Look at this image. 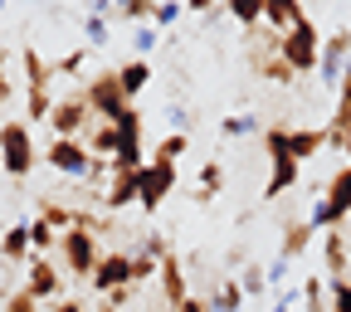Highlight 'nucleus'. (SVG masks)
Masks as SVG:
<instances>
[{
    "mask_svg": "<svg viewBox=\"0 0 351 312\" xmlns=\"http://www.w3.org/2000/svg\"><path fill=\"white\" fill-rule=\"evenodd\" d=\"M25 64V122H49L54 112V64H44L34 44L20 49Z\"/></svg>",
    "mask_w": 351,
    "mask_h": 312,
    "instance_id": "obj_1",
    "label": "nucleus"
},
{
    "mask_svg": "<svg viewBox=\"0 0 351 312\" xmlns=\"http://www.w3.org/2000/svg\"><path fill=\"white\" fill-rule=\"evenodd\" d=\"M263 152H269V181H263V200H278L298 186L302 166L288 152V127H263Z\"/></svg>",
    "mask_w": 351,
    "mask_h": 312,
    "instance_id": "obj_2",
    "label": "nucleus"
},
{
    "mask_svg": "<svg viewBox=\"0 0 351 312\" xmlns=\"http://www.w3.org/2000/svg\"><path fill=\"white\" fill-rule=\"evenodd\" d=\"M39 152H34V137H29V122L25 117H10L0 122V171L15 176V181H25V176L34 171Z\"/></svg>",
    "mask_w": 351,
    "mask_h": 312,
    "instance_id": "obj_3",
    "label": "nucleus"
},
{
    "mask_svg": "<svg viewBox=\"0 0 351 312\" xmlns=\"http://www.w3.org/2000/svg\"><path fill=\"white\" fill-rule=\"evenodd\" d=\"M83 103H88V112H93V122H117L132 103H127V93H122V83H117V69H103V73H88L83 78Z\"/></svg>",
    "mask_w": 351,
    "mask_h": 312,
    "instance_id": "obj_4",
    "label": "nucleus"
},
{
    "mask_svg": "<svg viewBox=\"0 0 351 312\" xmlns=\"http://www.w3.org/2000/svg\"><path fill=\"white\" fill-rule=\"evenodd\" d=\"M341 219H351V166H341L332 181H327V191L313 200L307 225H313V230H337Z\"/></svg>",
    "mask_w": 351,
    "mask_h": 312,
    "instance_id": "obj_5",
    "label": "nucleus"
},
{
    "mask_svg": "<svg viewBox=\"0 0 351 312\" xmlns=\"http://www.w3.org/2000/svg\"><path fill=\"white\" fill-rule=\"evenodd\" d=\"M98 235L88 230V225H73V230H64L59 235V263L73 274V278H93V269H98Z\"/></svg>",
    "mask_w": 351,
    "mask_h": 312,
    "instance_id": "obj_6",
    "label": "nucleus"
},
{
    "mask_svg": "<svg viewBox=\"0 0 351 312\" xmlns=\"http://www.w3.org/2000/svg\"><path fill=\"white\" fill-rule=\"evenodd\" d=\"M278 54H283V64H288L293 73H317V54H322V34H317V25L302 20L298 29L278 34Z\"/></svg>",
    "mask_w": 351,
    "mask_h": 312,
    "instance_id": "obj_7",
    "label": "nucleus"
},
{
    "mask_svg": "<svg viewBox=\"0 0 351 312\" xmlns=\"http://www.w3.org/2000/svg\"><path fill=\"white\" fill-rule=\"evenodd\" d=\"M171 191H176V166H171V161H147L142 176H137V205H142L147 215H156Z\"/></svg>",
    "mask_w": 351,
    "mask_h": 312,
    "instance_id": "obj_8",
    "label": "nucleus"
},
{
    "mask_svg": "<svg viewBox=\"0 0 351 312\" xmlns=\"http://www.w3.org/2000/svg\"><path fill=\"white\" fill-rule=\"evenodd\" d=\"M49 127L59 142H78V132L93 127V112H88L83 93H69V98H54V112H49Z\"/></svg>",
    "mask_w": 351,
    "mask_h": 312,
    "instance_id": "obj_9",
    "label": "nucleus"
},
{
    "mask_svg": "<svg viewBox=\"0 0 351 312\" xmlns=\"http://www.w3.org/2000/svg\"><path fill=\"white\" fill-rule=\"evenodd\" d=\"M88 283H93V293H98V298H112L117 288H137V283H132V254H127V249H117V254H103Z\"/></svg>",
    "mask_w": 351,
    "mask_h": 312,
    "instance_id": "obj_10",
    "label": "nucleus"
},
{
    "mask_svg": "<svg viewBox=\"0 0 351 312\" xmlns=\"http://www.w3.org/2000/svg\"><path fill=\"white\" fill-rule=\"evenodd\" d=\"M346 54H351V29H337L332 39H322V54H317V73H322V83L332 88H341V78H346Z\"/></svg>",
    "mask_w": 351,
    "mask_h": 312,
    "instance_id": "obj_11",
    "label": "nucleus"
},
{
    "mask_svg": "<svg viewBox=\"0 0 351 312\" xmlns=\"http://www.w3.org/2000/svg\"><path fill=\"white\" fill-rule=\"evenodd\" d=\"M25 293H29L34 302H59V293H64V274H59V263H54V259H29Z\"/></svg>",
    "mask_w": 351,
    "mask_h": 312,
    "instance_id": "obj_12",
    "label": "nucleus"
},
{
    "mask_svg": "<svg viewBox=\"0 0 351 312\" xmlns=\"http://www.w3.org/2000/svg\"><path fill=\"white\" fill-rule=\"evenodd\" d=\"M44 166L59 171V176H88V166H93V152H88V142H49V152H44Z\"/></svg>",
    "mask_w": 351,
    "mask_h": 312,
    "instance_id": "obj_13",
    "label": "nucleus"
},
{
    "mask_svg": "<svg viewBox=\"0 0 351 312\" xmlns=\"http://www.w3.org/2000/svg\"><path fill=\"white\" fill-rule=\"evenodd\" d=\"M156 278H161V298H166V307H171V312H181V302L191 298V288H186V263H181V254H176V249L156 263Z\"/></svg>",
    "mask_w": 351,
    "mask_h": 312,
    "instance_id": "obj_14",
    "label": "nucleus"
},
{
    "mask_svg": "<svg viewBox=\"0 0 351 312\" xmlns=\"http://www.w3.org/2000/svg\"><path fill=\"white\" fill-rule=\"evenodd\" d=\"M302 20H307V10L298 0H263V25H269V34H288Z\"/></svg>",
    "mask_w": 351,
    "mask_h": 312,
    "instance_id": "obj_15",
    "label": "nucleus"
},
{
    "mask_svg": "<svg viewBox=\"0 0 351 312\" xmlns=\"http://www.w3.org/2000/svg\"><path fill=\"white\" fill-rule=\"evenodd\" d=\"M322 147H327V132H322V127H288V152H293L298 166L313 161Z\"/></svg>",
    "mask_w": 351,
    "mask_h": 312,
    "instance_id": "obj_16",
    "label": "nucleus"
},
{
    "mask_svg": "<svg viewBox=\"0 0 351 312\" xmlns=\"http://www.w3.org/2000/svg\"><path fill=\"white\" fill-rule=\"evenodd\" d=\"M313 225H307V219H283V244H278V259H302L307 254V244H313Z\"/></svg>",
    "mask_w": 351,
    "mask_h": 312,
    "instance_id": "obj_17",
    "label": "nucleus"
},
{
    "mask_svg": "<svg viewBox=\"0 0 351 312\" xmlns=\"http://www.w3.org/2000/svg\"><path fill=\"white\" fill-rule=\"evenodd\" d=\"M322 259H327V274L322 278H346L351 274V249H346V235H322Z\"/></svg>",
    "mask_w": 351,
    "mask_h": 312,
    "instance_id": "obj_18",
    "label": "nucleus"
},
{
    "mask_svg": "<svg viewBox=\"0 0 351 312\" xmlns=\"http://www.w3.org/2000/svg\"><path fill=\"white\" fill-rule=\"evenodd\" d=\"M137 176H142V171H137ZM137 176L117 171L112 181H108V191L98 195V200H103V210H127V205H137Z\"/></svg>",
    "mask_w": 351,
    "mask_h": 312,
    "instance_id": "obj_19",
    "label": "nucleus"
},
{
    "mask_svg": "<svg viewBox=\"0 0 351 312\" xmlns=\"http://www.w3.org/2000/svg\"><path fill=\"white\" fill-rule=\"evenodd\" d=\"M34 249H29V225L25 219H15V225H5V235H0V259L5 263H25Z\"/></svg>",
    "mask_w": 351,
    "mask_h": 312,
    "instance_id": "obj_20",
    "label": "nucleus"
},
{
    "mask_svg": "<svg viewBox=\"0 0 351 312\" xmlns=\"http://www.w3.org/2000/svg\"><path fill=\"white\" fill-rule=\"evenodd\" d=\"M205 307H210V312H239V307H244V288H239V278H215Z\"/></svg>",
    "mask_w": 351,
    "mask_h": 312,
    "instance_id": "obj_21",
    "label": "nucleus"
},
{
    "mask_svg": "<svg viewBox=\"0 0 351 312\" xmlns=\"http://www.w3.org/2000/svg\"><path fill=\"white\" fill-rule=\"evenodd\" d=\"M117 83H122L127 103H137V93L152 83V64H147V59H132V64H122V69H117Z\"/></svg>",
    "mask_w": 351,
    "mask_h": 312,
    "instance_id": "obj_22",
    "label": "nucleus"
},
{
    "mask_svg": "<svg viewBox=\"0 0 351 312\" xmlns=\"http://www.w3.org/2000/svg\"><path fill=\"white\" fill-rule=\"evenodd\" d=\"M88 152L103 156V161H112L117 156V127L112 122H93V127H88Z\"/></svg>",
    "mask_w": 351,
    "mask_h": 312,
    "instance_id": "obj_23",
    "label": "nucleus"
},
{
    "mask_svg": "<svg viewBox=\"0 0 351 312\" xmlns=\"http://www.w3.org/2000/svg\"><path fill=\"white\" fill-rule=\"evenodd\" d=\"M112 127H117V147H142V112H137V103H132Z\"/></svg>",
    "mask_w": 351,
    "mask_h": 312,
    "instance_id": "obj_24",
    "label": "nucleus"
},
{
    "mask_svg": "<svg viewBox=\"0 0 351 312\" xmlns=\"http://www.w3.org/2000/svg\"><path fill=\"white\" fill-rule=\"evenodd\" d=\"M39 219H44V225H54L59 235L78 225V215H73L69 205H59V200H49V195H44V200H39Z\"/></svg>",
    "mask_w": 351,
    "mask_h": 312,
    "instance_id": "obj_25",
    "label": "nucleus"
},
{
    "mask_svg": "<svg viewBox=\"0 0 351 312\" xmlns=\"http://www.w3.org/2000/svg\"><path fill=\"white\" fill-rule=\"evenodd\" d=\"M225 15H234L244 29H258V25H263V0H230Z\"/></svg>",
    "mask_w": 351,
    "mask_h": 312,
    "instance_id": "obj_26",
    "label": "nucleus"
},
{
    "mask_svg": "<svg viewBox=\"0 0 351 312\" xmlns=\"http://www.w3.org/2000/svg\"><path fill=\"white\" fill-rule=\"evenodd\" d=\"M29 249L44 259L49 249H59V230L54 225H44V219H29Z\"/></svg>",
    "mask_w": 351,
    "mask_h": 312,
    "instance_id": "obj_27",
    "label": "nucleus"
},
{
    "mask_svg": "<svg viewBox=\"0 0 351 312\" xmlns=\"http://www.w3.org/2000/svg\"><path fill=\"white\" fill-rule=\"evenodd\" d=\"M186 147H191L186 132H171V137H161V147H156V156H152V161H171V166H181Z\"/></svg>",
    "mask_w": 351,
    "mask_h": 312,
    "instance_id": "obj_28",
    "label": "nucleus"
},
{
    "mask_svg": "<svg viewBox=\"0 0 351 312\" xmlns=\"http://www.w3.org/2000/svg\"><path fill=\"white\" fill-rule=\"evenodd\" d=\"M327 312H351V278H327Z\"/></svg>",
    "mask_w": 351,
    "mask_h": 312,
    "instance_id": "obj_29",
    "label": "nucleus"
},
{
    "mask_svg": "<svg viewBox=\"0 0 351 312\" xmlns=\"http://www.w3.org/2000/svg\"><path fill=\"white\" fill-rule=\"evenodd\" d=\"M302 312H327V278L302 283Z\"/></svg>",
    "mask_w": 351,
    "mask_h": 312,
    "instance_id": "obj_30",
    "label": "nucleus"
},
{
    "mask_svg": "<svg viewBox=\"0 0 351 312\" xmlns=\"http://www.w3.org/2000/svg\"><path fill=\"white\" fill-rule=\"evenodd\" d=\"M152 10H156L152 0H122L112 20H132V25H152Z\"/></svg>",
    "mask_w": 351,
    "mask_h": 312,
    "instance_id": "obj_31",
    "label": "nucleus"
},
{
    "mask_svg": "<svg viewBox=\"0 0 351 312\" xmlns=\"http://www.w3.org/2000/svg\"><path fill=\"white\" fill-rule=\"evenodd\" d=\"M108 20H98V15H83V44H88V49H103V44H108Z\"/></svg>",
    "mask_w": 351,
    "mask_h": 312,
    "instance_id": "obj_32",
    "label": "nucleus"
},
{
    "mask_svg": "<svg viewBox=\"0 0 351 312\" xmlns=\"http://www.w3.org/2000/svg\"><path fill=\"white\" fill-rule=\"evenodd\" d=\"M200 191H205L210 200L225 191V166H219V161H205V166H200Z\"/></svg>",
    "mask_w": 351,
    "mask_h": 312,
    "instance_id": "obj_33",
    "label": "nucleus"
},
{
    "mask_svg": "<svg viewBox=\"0 0 351 312\" xmlns=\"http://www.w3.org/2000/svg\"><path fill=\"white\" fill-rule=\"evenodd\" d=\"M219 132H225V137H249V132H258V117L254 112H234V117L219 122Z\"/></svg>",
    "mask_w": 351,
    "mask_h": 312,
    "instance_id": "obj_34",
    "label": "nucleus"
},
{
    "mask_svg": "<svg viewBox=\"0 0 351 312\" xmlns=\"http://www.w3.org/2000/svg\"><path fill=\"white\" fill-rule=\"evenodd\" d=\"M83 64H88V44H83V49H73V54H64V59L54 64V78H78Z\"/></svg>",
    "mask_w": 351,
    "mask_h": 312,
    "instance_id": "obj_35",
    "label": "nucleus"
},
{
    "mask_svg": "<svg viewBox=\"0 0 351 312\" xmlns=\"http://www.w3.org/2000/svg\"><path fill=\"white\" fill-rule=\"evenodd\" d=\"M147 278H156V259L152 254H142V249H132V283H147Z\"/></svg>",
    "mask_w": 351,
    "mask_h": 312,
    "instance_id": "obj_36",
    "label": "nucleus"
},
{
    "mask_svg": "<svg viewBox=\"0 0 351 312\" xmlns=\"http://www.w3.org/2000/svg\"><path fill=\"white\" fill-rule=\"evenodd\" d=\"M239 288H244V298H258L263 288H269V278H263V269H258V263H244V274H239Z\"/></svg>",
    "mask_w": 351,
    "mask_h": 312,
    "instance_id": "obj_37",
    "label": "nucleus"
},
{
    "mask_svg": "<svg viewBox=\"0 0 351 312\" xmlns=\"http://www.w3.org/2000/svg\"><path fill=\"white\" fill-rule=\"evenodd\" d=\"M161 44V29L156 25H137V39H132V49H137V59H147L152 49Z\"/></svg>",
    "mask_w": 351,
    "mask_h": 312,
    "instance_id": "obj_38",
    "label": "nucleus"
},
{
    "mask_svg": "<svg viewBox=\"0 0 351 312\" xmlns=\"http://www.w3.org/2000/svg\"><path fill=\"white\" fill-rule=\"evenodd\" d=\"M181 15H186V5H176V0H166V5H156V10H152V25H156V29H166V25H176Z\"/></svg>",
    "mask_w": 351,
    "mask_h": 312,
    "instance_id": "obj_39",
    "label": "nucleus"
},
{
    "mask_svg": "<svg viewBox=\"0 0 351 312\" xmlns=\"http://www.w3.org/2000/svg\"><path fill=\"white\" fill-rule=\"evenodd\" d=\"M5 312H39V302L20 288V293H10V298H5Z\"/></svg>",
    "mask_w": 351,
    "mask_h": 312,
    "instance_id": "obj_40",
    "label": "nucleus"
},
{
    "mask_svg": "<svg viewBox=\"0 0 351 312\" xmlns=\"http://www.w3.org/2000/svg\"><path fill=\"white\" fill-rule=\"evenodd\" d=\"M5 64H10V54H0V108H5V103L15 98V83H10V73H5Z\"/></svg>",
    "mask_w": 351,
    "mask_h": 312,
    "instance_id": "obj_41",
    "label": "nucleus"
},
{
    "mask_svg": "<svg viewBox=\"0 0 351 312\" xmlns=\"http://www.w3.org/2000/svg\"><path fill=\"white\" fill-rule=\"evenodd\" d=\"M298 298H302V288H283V293L274 298V307H269V312H293V302H298Z\"/></svg>",
    "mask_w": 351,
    "mask_h": 312,
    "instance_id": "obj_42",
    "label": "nucleus"
},
{
    "mask_svg": "<svg viewBox=\"0 0 351 312\" xmlns=\"http://www.w3.org/2000/svg\"><path fill=\"white\" fill-rule=\"evenodd\" d=\"M263 278H269V283H283V278H288V259H274L269 269H263Z\"/></svg>",
    "mask_w": 351,
    "mask_h": 312,
    "instance_id": "obj_43",
    "label": "nucleus"
},
{
    "mask_svg": "<svg viewBox=\"0 0 351 312\" xmlns=\"http://www.w3.org/2000/svg\"><path fill=\"white\" fill-rule=\"evenodd\" d=\"M49 312H88V307H83V302H73V298H59Z\"/></svg>",
    "mask_w": 351,
    "mask_h": 312,
    "instance_id": "obj_44",
    "label": "nucleus"
},
{
    "mask_svg": "<svg viewBox=\"0 0 351 312\" xmlns=\"http://www.w3.org/2000/svg\"><path fill=\"white\" fill-rule=\"evenodd\" d=\"M346 78H351V54H346Z\"/></svg>",
    "mask_w": 351,
    "mask_h": 312,
    "instance_id": "obj_45",
    "label": "nucleus"
},
{
    "mask_svg": "<svg viewBox=\"0 0 351 312\" xmlns=\"http://www.w3.org/2000/svg\"><path fill=\"white\" fill-rule=\"evenodd\" d=\"M98 312H117V307H98Z\"/></svg>",
    "mask_w": 351,
    "mask_h": 312,
    "instance_id": "obj_46",
    "label": "nucleus"
}]
</instances>
